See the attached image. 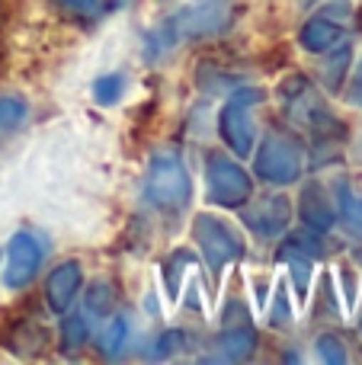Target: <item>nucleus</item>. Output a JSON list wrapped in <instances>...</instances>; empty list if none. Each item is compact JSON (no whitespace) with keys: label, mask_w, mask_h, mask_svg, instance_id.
Masks as SVG:
<instances>
[{"label":"nucleus","mask_w":362,"mask_h":365,"mask_svg":"<svg viewBox=\"0 0 362 365\" xmlns=\"http://www.w3.org/2000/svg\"><path fill=\"white\" fill-rule=\"evenodd\" d=\"M205 180H209V195L218 205H241L250 195V177L218 151H212L205 160Z\"/></svg>","instance_id":"obj_3"},{"label":"nucleus","mask_w":362,"mask_h":365,"mask_svg":"<svg viewBox=\"0 0 362 365\" xmlns=\"http://www.w3.org/2000/svg\"><path fill=\"white\" fill-rule=\"evenodd\" d=\"M260 100H263L260 90H241L222 113V135L237 154H247L250 145H254V119L250 115L260 106Z\"/></svg>","instance_id":"obj_5"},{"label":"nucleus","mask_w":362,"mask_h":365,"mask_svg":"<svg viewBox=\"0 0 362 365\" xmlns=\"http://www.w3.org/2000/svg\"><path fill=\"white\" fill-rule=\"evenodd\" d=\"M337 205H340V218H343V225L350 227L353 234H359V237H362V195L353 192L346 182H340Z\"/></svg>","instance_id":"obj_13"},{"label":"nucleus","mask_w":362,"mask_h":365,"mask_svg":"<svg viewBox=\"0 0 362 365\" xmlns=\"http://www.w3.org/2000/svg\"><path fill=\"white\" fill-rule=\"evenodd\" d=\"M87 334H90V324L83 321V317H71L61 327V346L68 349V353H74V349L87 340Z\"/></svg>","instance_id":"obj_16"},{"label":"nucleus","mask_w":362,"mask_h":365,"mask_svg":"<svg viewBox=\"0 0 362 365\" xmlns=\"http://www.w3.org/2000/svg\"><path fill=\"white\" fill-rule=\"evenodd\" d=\"M125 336H128V324L119 317V321H113V324L106 327V336H103V353H106V356H115L122 346H125Z\"/></svg>","instance_id":"obj_17"},{"label":"nucleus","mask_w":362,"mask_h":365,"mask_svg":"<svg viewBox=\"0 0 362 365\" xmlns=\"http://www.w3.org/2000/svg\"><path fill=\"white\" fill-rule=\"evenodd\" d=\"M61 4L71 6V10H77V13H96L103 0H61Z\"/></svg>","instance_id":"obj_21"},{"label":"nucleus","mask_w":362,"mask_h":365,"mask_svg":"<svg viewBox=\"0 0 362 365\" xmlns=\"http://www.w3.org/2000/svg\"><path fill=\"white\" fill-rule=\"evenodd\" d=\"M196 244L205 250L209 266L215 272L222 269L224 263H231V259H241V253H244L241 237H237L224 221L212 218V215H199L196 218Z\"/></svg>","instance_id":"obj_6"},{"label":"nucleus","mask_w":362,"mask_h":365,"mask_svg":"<svg viewBox=\"0 0 362 365\" xmlns=\"http://www.w3.org/2000/svg\"><path fill=\"white\" fill-rule=\"evenodd\" d=\"M96 93V103H106V106H113L115 100H119L122 93H125V74H106L96 81L93 87Z\"/></svg>","instance_id":"obj_14"},{"label":"nucleus","mask_w":362,"mask_h":365,"mask_svg":"<svg viewBox=\"0 0 362 365\" xmlns=\"http://www.w3.org/2000/svg\"><path fill=\"white\" fill-rule=\"evenodd\" d=\"M301 218L314 227V231H327L337 218V208H333L331 195H324L321 186H308L301 195Z\"/></svg>","instance_id":"obj_11"},{"label":"nucleus","mask_w":362,"mask_h":365,"mask_svg":"<svg viewBox=\"0 0 362 365\" xmlns=\"http://www.w3.org/2000/svg\"><path fill=\"white\" fill-rule=\"evenodd\" d=\"M359 154H362V145H359Z\"/></svg>","instance_id":"obj_23"},{"label":"nucleus","mask_w":362,"mask_h":365,"mask_svg":"<svg viewBox=\"0 0 362 365\" xmlns=\"http://www.w3.org/2000/svg\"><path fill=\"white\" fill-rule=\"evenodd\" d=\"M257 346V334L250 327H234L228 336H222L218 340L215 349H222L218 353V359H247L250 353H254Z\"/></svg>","instance_id":"obj_12"},{"label":"nucleus","mask_w":362,"mask_h":365,"mask_svg":"<svg viewBox=\"0 0 362 365\" xmlns=\"http://www.w3.org/2000/svg\"><path fill=\"white\" fill-rule=\"evenodd\" d=\"M301 170V148L292 138L269 135L257 154V173L269 182H292Z\"/></svg>","instance_id":"obj_4"},{"label":"nucleus","mask_w":362,"mask_h":365,"mask_svg":"<svg viewBox=\"0 0 362 365\" xmlns=\"http://www.w3.org/2000/svg\"><path fill=\"white\" fill-rule=\"evenodd\" d=\"M90 308L93 311H100V314H106L109 308H113V289H109V285H96L93 292H90Z\"/></svg>","instance_id":"obj_20"},{"label":"nucleus","mask_w":362,"mask_h":365,"mask_svg":"<svg viewBox=\"0 0 362 365\" xmlns=\"http://www.w3.org/2000/svg\"><path fill=\"white\" fill-rule=\"evenodd\" d=\"M340 38H343V26H340L331 13L314 16L311 23H305V29H301V45H305L308 51H324V48H331V45H337Z\"/></svg>","instance_id":"obj_10"},{"label":"nucleus","mask_w":362,"mask_h":365,"mask_svg":"<svg viewBox=\"0 0 362 365\" xmlns=\"http://www.w3.org/2000/svg\"><path fill=\"white\" fill-rule=\"evenodd\" d=\"M231 13V0H192L186 10H180L173 16L170 26L160 29V45L157 55L167 51L170 45L183 42V38H202V36H215L218 29H224Z\"/></svg>","instance_id":"obj_1"},{"label":"nucleus","mask_w":362,"mask_h":365,"mask_svg":"<svg viewBox=\"0 0 362 365\" xmlns=\"http://www.w3.org/2000/svg\"><path fill=\"white\" fill-rule=\"evenodd\" d=\"M26 119V103L19 96H0V132H10Z\"/></svg>","instance_id":"obj_15"},{"label":"nucleus","mask_w":362,"mask_h":365,"mask_svg":"<svg viewBox=\"0 0 362 365\" xmlns=\"http://www.w3.org/2000/svg\"><path fill=\"white\" fill-rule=\"evenodd\" d=\"M42 257H45V247L38 244L29 231H19L16 237L6 244V269H4L6 289H23V285L38 272Z\"/></svg>","instance_id":"obj_7"},{"label":"nucleus","mask_w":362,"mask_h":365,"mask_svg":"<svg viewBox=\"0 0 362 365\" xmlns=\"http://www.w3.org/2000/svg\"><path fill=\"white\" fill-rule=\"evenodd\" d=\"M247 221L263 234V237H273V234L286 231L289 221V202L282 195H269V199H260V205L247 215Z\"/></svg>","instance_id":"obj_9"},{"label":"nucleus","mask_w":362,"mask_h":365,"mask_svg":"<svg viewBox=\"0 0 362 365\" xmlns=\"http://www.w3.org/2000/svg\"><path fill=\"white\" fill-rule=\"evenodd\" d=\"M81 292V263H61L48 276V304L55 311H68Z\"/></svg>","instance_id":"obj_8"},{"label":"nucleus","mask_w":362,"mask_h":365,"mask_svg":"<svg viewBox=\"0 0 362 365\" xmlns=\"http://www.w3.org/2000/svg\"><path fill=\"white\" fill-rule=\"evenodd\" d=\"M346 64H350V48H343V51H340V58H333V61L327 64V87H331V90L340 87V77H343Z\"/></svg>","instance_id":"obj_19"},{"label":"nucleus","mask_w":362,"mask_h":365,"mask_svg":"<svg viewBox=\"0 0 362 365\" xmlns=\"http://www.w3.org/2000/svg\"><path fill=\"white\" fill-rule=\"evenodd\" d=\"M350 100H353V106H362V61H359V68H356V81H353Z\"/></svg>","instance_id":"obj_22"},{"label":"nucleus","mask_w":362,"mask_h":365,"mask_svg":"<svg viewBox=\"0 0 362 365\" xmlns=\"http://www.w3.org/2000/svg\"><path fill=\"white\" fill-rule=\"evenodd\" d=\"M148 199L157 208H180L190 199V180L186 170L173 154H160L154 158L151 170H148V182H145Z\"/></svg>","instance_id":"obj_2"},{"label":"nucleus","mask_w":362,"mask_h":365,"mask_svg":"<svg viewBox=\"0 0 362 365\" xmlns=\"http://www.w3.org/2000/svg\"><path fill=\"white\" fill-rule=\"evenodd\" d=\"M318 356L324 362H346V353H343V343L337 340V336H321L318 340Z\"/></svg>","instance_id":"obj_18"}]
</instances>
